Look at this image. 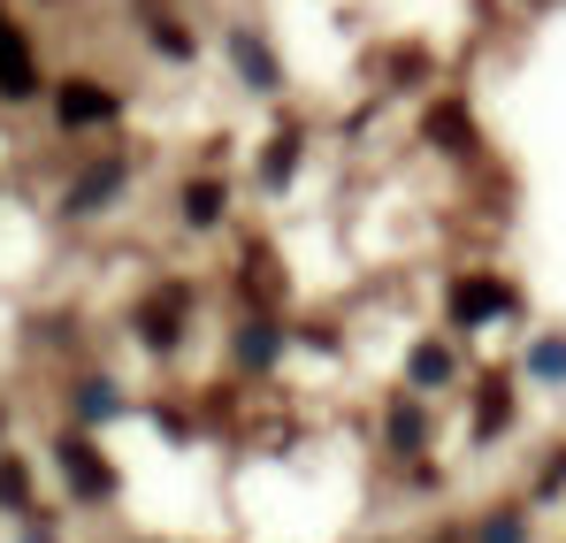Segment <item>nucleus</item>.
<instances>
[{"label":"nucleus","mask_w":566,"mask_h":543,"mask_svg":"<svg viewBox=\"0 0 566 543\" xmlns=\"http://www.w3.org/2000/svg\"><path fill=\"white\" fill-rule=\"evenodd\" d=\"M513 306V283H497V275H460L452 283V314L460 322H490V314H505Z\"/></svg>","instance_id":"f257e3e1"},{"label":"nucleus","mask_w":566,"mask_h":543,"mask_svg":"<svg viewBox=\"0 0 566 543\" xmlns=\"http://www.w3.org/2000/svg\"><path fill=\"white\" fill-rule=\"evenodd\" d=\"M62 474H70V482H85V498H107V490H115V467H107L85 437H70V445H62Z\"/></svg>","instance_id":"f03ea898"},{"label":"nucleus","mask_w":566,"mask_h":543,"mask_svg":"<svg viewBox=\"0 0 566 543\" xmlns=\"http://www.w3.org/2000/svg\"><path fill=\"white\" fill-rule=\"evenodd\" d=\"M0 85H8V92H31V85H39V70H31V39H23L8 15H0Z\"/></svg>","instance_id":"7ed1b4c3"},{"label":"nucleus","mask_w":566,"mask_h":543,"mask_svg":"<svg viewBox=\"0 0 566 543\" xmlns=\"http://www.w3.org/2000/svg\"><path fill=\"white\" fill-rule=\"evenodd\" d=\"M115 115V92H99V85H62V123H107Z\"/></svg>","instance_id":"20e7f679"},{"label":"nucleus","mask_w":566,"mask_h":543,"mask_svg":"<svg viewBox=\"0 0 566 543\" xmlns=\"http://www.w3.org/2000/svg\"><path fill=\"white\" fill-rule=\"evenodd\" d=\"M238 70H245L253 85H276V62H269V46H253V39H238Z\"/></svg>","instance_id":"39448f33"},{"label":"nucleus","mask_w":566,"mask_h":543,"mask_svg":"<svg viewBox=\"0 0 566 543\" xmlns=\"http://www.w3.org/2000/svg\"><path fill=\"white\" fill-rule=\"evenodd\" d=\"M185 215H191V222H214V215H222V184H191Z\"/></svg>","instance_id":"423d86ee"},{"label":"nucleus","mask_w":566,"mask_h":543,"mask_svg":"<svg viewBox=\"0 0 566 543\" xmlns=\"http://www.w3.org/2000/svg\"><path fill=\"white\" fill-rule=\"evenodd\" d=\"M138 330H146V345H177V314H169V299H161V306H146V322H138Z\"/></svg>","instance_id":"0eeeda50"},{"label":"nucleus","mask_w":566,"mask_h":543,"mask_svg":"<svg viewBox=\"0 0 566 543\" xmlns=\"http://www.w3.org/2000/svg\"><path fill=\"white\" fill-rule=\"evenodd\" d=\"M444 375H452L444 345H421V353H413V383H444Z\"/></svg>","instance_id":"6e6552de"},{"label":"nucleus","mask_w":566,"mask_h":543,"mask_svg":"<svg viewBox=\"0 0 566 543\" xmlns=\"http://www.w3.org/2000/svg\"><path fill=\"white\" fill-rule=\"evenodd\" d=\"M291 161H298V130H283V138H276V154H269V184L291 177Z\"/></svg>","instance_id":"1a4fd4ad"},{"label":"nucleus","mask_w":566,"mask_h":543,"mask_svg":"<svg viewBox=\"0 0 566 543\" xmlns=\"http://www.w3.org/2000/svg\"><path fill=\"white\" fill-rule=\"evenodd\" d=\"M146 31H154V39H161L169 54H191V39H185V31H177V23H169V15H146Z\"/></svg>","instance_id":"9d476101"},{"label":"nucleus","mask_w":566,"mask_h":543,"mask_svg":"<svg viewBox=\"0 0 566 543\" xmlns=\"http://www.w3.org/2000/svg\"><path fill=\"white\" fill-rule=\"evenodd\" d=\"M0 498H8V505H23V498H31V482H23V467H0Z\"/></svg>","instance_id":"9b49d317"},{"label":"nucleus","mask_w":566,"mask_h":543,"mask_svg":"<svg viewBox=\"0 0 566 543\" xmlns=\"http://www.w3.org/2000/svg\"><path fill=\"white\" fill-rule=\"evenodd\" d=\"M437 130H444V138L460 146V138H468V115H460V107H437Z\"/></svg>","instance_id":"f8f14e48"},{"label":"nucleus","mask_w":566,"mask_h":543,"mask_svg":"<svg viewBox=\"0 0 566 543\" xmlns=\"http://www.w3.org/2000/svg\"><path fill=\"white\" fill-rule=\"evenodd\" d=\"M536 375H566V345H536Z\"/></svg>","instance_id":"ddd939ff"}]
</instances>
